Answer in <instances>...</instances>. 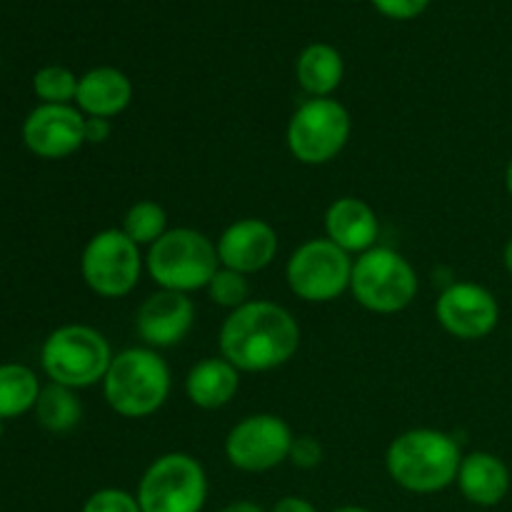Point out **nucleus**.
I'll return each mask as SVG.
<instances>
[{
	"mask_svg": "<svg viewBox=\"0 0 512 512\" xmlns=\"http://www.w3.org/2000/svg\"><path fill=\"white\" fill-rule=\"evenodd\" d=\"M455 483L468 503L478 508H495L510 493V470L498 455L488 450H475V453L463 455Z\"/></svg>",
	"mask_w": 512,
	"mask_h": 512,
	"instance_id": "18",
	"label": "nucleus"
},
{
	"mask_svg": "<svg viewBox=\"0 0 512 512\" xmlns=\"http://www.w3.org/2000/svg\"><path fill=\"white\" fill-rule=\"evenodd\" d=\"M325 238L343 248L348 255H363L378 245L380 220L373 205L355 195L333 200L325 210Z\"/></svg>",
	"mask_w": 512,
	"mask_h": 512,
	"instance_id": "16",
	"label": "nucleus"
},
{
	"mask_svg": "<svg viewBox=\"0 0 512 512\" xmlns=\"http://www.w3.org/2000/svg\"><path fill=\"white\" fill-rule=\"evenodd\" d=\"M35 418H38L40 428H45L48 433H70L78 428L80 418H83V403L75 390L50 383L40 390V398L35 403Z\"/></svg>",
	"mask_w": 512,
	"mask_h": 512,
	"instance_id": "22",
	"label": "nucleus"
},
{
	"mask_svg": "<svg viewBox=\"0 0 512 512\" xmlns=\"http://www.w3.org/2000/svg\"><path fill=\"white\" fill-rule=\"evenodd\" d=\"M218 258L223 268L243 275L260 273L278 258V230L263 218H238L220 233Z\"/></svg>",
	"mask_w": 512,
	"mask_h": 512,
	"instance_id": "15",
	"label": "nucleus"
},
{
	"mask_svg": "<svg viewBox=\"0 0 512 512\" xmlns=\"http://www.w3.org/2000/svg\"><path fill=\"white\" fill-rule=\"evenodd\" d=\"M435 318L448 335L473 343L488 338L498 328L500 303L485 285L458 280L438 295Z\"/></svg>",
	"mask_w": 512,
	"mask_h": 512,
	"instance_id": "12",
	"label": "nucleus"
},
{
	"mask_svg": "<svg viewBox=\"0 0 512 512\" xmlns=\"http://www.w3.org/2000/svg\"><path fill=\"white\" fill-rule=\"evenodd\" d=\"M133 103V83L123 70L113 65L90 68L80 75L75 108L85 118H118Z\"/></svg>",
	"mask_w": 512,
	"mask_h": 512,
	"instance_id": "17",
	"label": "nucleus"
},
{
	"mask_svg": "<svg viewBox=\"0 0 512 512\" xmlns=\"http://www.w3.org/2000/svg\"><path fill=\"white\" fill-rule=\"evenodd\" d=\"M145 270V255L120 228H105L85 243L80 275L100 298H125L133 293Z\"/></svg>",
	"mask_w": 512,
	"mask_h": 512,
	"instance_id": "10",
	"label": "nucleus"
},
{
	"mask_svg": "<svg viewBox=\"0 0 512 512\" xmlns=\"http://www.w3.org/2000/svg\"><path fill=\"white\" fill-rule=\"evenodd\" d=\"M503 263H505V270H508V275L512 278V238L508 240V245H505L503 250Z\"/></svg>",
	"mask_w": 512,
	"mask_h": 512,
	"instance_id": "32",
	"label": "nucleus"
},
{
	"mask_svg": "<svg viewBox=\"0 0 512 512\" xmlns=\"http://www.w3.org/2000/svg\"><path fill=\"white\" fill-rule=\"evenodd\" d=\"M380 15L393 20H413L425 13L430 0H370Z\"/></svg>",
	"mask_w": 512,
	"mask_h": 512,
	"instance_id": "28",
	"label": "nucleus"
},
{
	"mask_svg": "<svg viewBox=\"0 0 512 512\" xmlns=\"http://www.w3.org/2000/svg\"><path fill=\"white\" fill-rule=\"evenodd\" d=\"M210 303H215L218 308L225 310H238L240 305L250 303V280L248 275L238 273V270H230L220 265L218 273L213 275V280L205 288Z\"/></svg>",
	"mask_w": 512,
	"mask_h": 512,
	"instance_id": "25",
	"label": "nucleus"
},
{
	"mask_svg": "<svg viewBox=\"0 0 512 512\" xmlns=\"http://www.w3.org/2000/svg\"><path fill=\"white\" fill-rule=\"evenodd\" d=\"M240 390V370L220 355V358H203L185 375V395L200 410H220Z\"/></svg>",
	"mask_w": 512,
	"mask_h": 512,
	"instance_id": "19",
	"label": "nucleus"
},
{
	"mask_svg": "<svg viewBox=\"0 0 512 512\" xmlns=\"http://www.w3.org/2000/svg\"><path fill=\"white\" fill-rule=\"evenodd\" d=\"M218 245L195 228H168L145 255V270L160 290L195 293L205 290L218 273Z\"/></svg>",
	"mask_w": 512,
	"mask_h": 512,
	"instance_id": "4",
	"label": "nucleus"
},
{
	"mask_svg": "<svg viewBox=\"0 0 512 512\" xmlns=\"http://www.w3.org/2000/svg\"><path fill=\"white\" fill-rule=\"evenodd\" d=\"M220 512H268V510L260 508L258 503H250V500H238V503L225 505V508Z\"/></svg>",
	"mask_w": 512,
	"mask_h": 512,
	"instance_id": "31",
	"label": "nucleus"
},
{
	"mask_svg": "<svg viewBox=\"0 0 512 512\" xmlns=\"http://www.w3.org/2000/svg\"><path fill=\"white\" fill-rule=\"evenodd\" d=\"M353 255L345 253L328 238L305 240L293 250L285 265V280L295 298L303 303H333L353 278Z\"/></svg>",
	"mask_w": 512,
	"mask_h": 512,
	"instance_id": "9",
	"label": "nucleus"
},
{
	"mask_svg": "<svg viewBox=\"0 0 512 512\" xmlns=\"http://www.w3.org/2000/svg\"><path fill=\"white\" fill-rule=\"evenodd\" d=\"M78 75L63 65H45L33 75V93L45 105H70L78 95Z\"/></svg>",
	"mask_w": 512,
	"mask_h": 512,
	"instance_id": "24",
	"label": "nucleus"
},
{
	"mask_svg": "<svg viewBox=\"0 0 512 512\" xmlns=\"http://www.w3.org/2000/svg\"><path fill=\"white\" fill-rule=\"evenodd\" d=\"M195 325V303L190 295L175 290H155L135 313V333L145 348H175L188 338Z\"/></svg>",
	"mask_w": 512,
	"mask_h": 512,
	"instance_id": "14",
	"label": "nucleus"
},
{
	"mask_svg": "<svg viewBox=\"0 0 512 512\" xmlns=\"http://www.w3.org/2000/svg\"><path fill=\"white\" fill-rule=\"evenodd\" d=\"M353 133L348 108L335 98H308L288 120L285 143L303 165H325L338 158Z\"/></svg>",
	"mask_w": 512,
	"mask_h": 512,
	"instance_id": "7",
	"label": "nucleus"
},
{
	"mask_svg": "<svg viewBox=\"0 0 512 512\" xmlns=\"http://www.w3.org/2000/svg\"><path fill=\"white\" fill-rule=\"evenodd\" d=\"M330 512H373V510L360 508V505H343V508H335V510H330Z\"/></svg>",
	"mask_w": 512,
	"mask_h": 512,
	"instance_id": "33",
	"label": "nucleus"
},
{
	"mask_svg": "<svg viewBox=\"0 0 512 512\" xmlns=\"http://www.w3.org/2000/svg\"><path fill=\"white\" fill-rule=\"evenodd\" d=\"M288 463L300 470H313L323 463V445L313 435H295L293 448H290Z\"/></svg>",
	"mask_w": 512,
	"mask_h": 512,
	"instance_id": "27",
	"label": "nucleus"
},
{
	"mask_svg": "<svg viewBox=\"0 0 512 512\" xmlns=\"http://www.w3.org/2000/svg\"><path fill=\"white\" fill-rule=\"evenodd\" d=\"M420 280L415 268L398 250L375 245L353 260L350 293L368 313L395 315L418 298Z\"/></svg>",
	"mask_w": 512,
	"mask_h": 512,
	"instance_id": "6",
	"label": "nucleus"
},
{
	"mask_svg": "<svg viewBox=\"0 0 512 512\" xmlns=\"http://www.w3.org/2000/svg\"><path fill=\"white\" fill-rule=\"evenodd\" d=\"M270 512H318L313 503H310L308 498H298V495H285V498H280L278 503L273 505V510Z\"/></svg>",
	"mask_w": 512,
	"mask_h": 512,
	"instance_id": "30",
	"label": "nucleus"
},
{
	"mask_svg": "<svg viewBox=\"0 0 512 512\" xmlns=\"http://www.w3.org/2000/svg\"><path fill=\"white\" fill-rule=\"evenodd\" d=\"M113 358L108 338L100 330L80 323L55 328L40 348V365L50 383L65 385L70 390L103 383Z\"/></svg>",
	"mask_w": 512,
	"mask_h": 512,
	"instance_id": "5",
	"label": "nucleus"
},
{
	"mask_svg": "<svg viewBox=\"0 0 512 512\" xmlns=\"http://www.w3.org/2000/svg\"><path fill=\"white\" fill-rule=\"evenodd\" d=\"M345 75L343 55L330 43H310L295 60V78L310 98H330Z\"/></svg>",
	"mask_w": 512,
	"mask_h": 512,
	"instance_id": "20",
	"label": "nucleus"
},
{
	"mask_svg": "<svg viewBox=\"0 0 512 512\" xmlns=\"http://www.w3.org/2000/svg\"><path fill=\"white\" fill-rule=\"evenodd\" d=\"M135 498L143 512H200L208 500V475L190 453H165L145 468Z\"/></svg>",
	"mask_w": 512,
	"mask_h": 512,
	"instance_id": "8",
	"label": "nucleus"
},
{
	"mask_svg": "<svg viewBox=\"0 0 512 512\" xmlns=\"http://www.w3.org/2000/svg\"><path fill=\"white\" fill-rule=\"evenodd\" d=\"M463 450L450 433L413 428L393 438L385 453V470L398 488L415 495L443 493L458 480Z\"/></svg>",
	"mask_w": 512,
	"mask_h": 512,
	"instance_id": "2",
	"label": "nucleus"
},
{
	"mask_svg": "<svg viewBox=\"0 0 512 512\" xmlns=\"http://www.w3.org/2000/svg\"><path fill=\"white\" fill-rule=\"evenodd\" d=\"M105 403L120 418L140 420L158 413L170 398L173 375L153 348L120 350L103 378Z\"/></svg>",
	"mask_w": 512,
	"mask_h": 512,
	"instance_id": "3",
	"label": "nucleus"
},
{
	"mask_svg": "<svg viewBox=\"0 0 512 512\" xmlns=\"http://www.w3.org/2000/svg\"><path fill=\"white\" fill-rule=\"evenodd\" d=\"M218 348L240 373H270L295 358L300 325L288 308L270 300H250L230 310L218 333Z\"/></svg>",
	"mask_w": 512,
	"mask_h": 512,
	"instance_id": "1",
	"label": "nucleus"
},
{
	"mask_svg": "<svg viewBox=\"0 0 512 512\" xmlns=\"http://www.w3.org/2000/svg\"><path fill=\"white\" fill-rule=\"evenodd\" d=\"M23 143L35 158H70L85 145V115L75 105L40 103L25 118Z\"/></svg>",
	"mask_w": 512,
	"mask_h": 512,
	"instance_id": "13",
	"label": "nucleus"
},
{
	"mask_svg": "<svg viewBox=\"0 0 512 512\" xmlns=\"http://www.w3.org/2000/svg\"><path fill=\"white\" fill-rule=\"evenodd\" d=\"M113 133V123L108 118H85V145H100Z\"/></svg>",
	"mask_w": 512,
	"mask_h": 512,
	"instance_id": "29",
	"label": "nucleus"
},
{
	"mask_svg": "<svg viewBox=\"0 0 512 512\" xmlns=\"http://www.w3.org/2000/svg\"><path fill=\"white\" fill-rule=\"evenodd\" d=\"M3 425H5V420H0V438H3Z\"/></svg>",
	"mask_w": 512,
	"mask_h": 512,
	"instance_id": "35",
	"label": "nucleus"
},
{
	"mask_svg": "<svg viewBox=\"0 0 512 512\" xmlns=\"http://www.w3.org/2000/svg\"><path fill=\"white\" fill-rule=\"evenodd\" d=\"M80 512H143L138 505V498L128 490L120 488H103L95 490L88 500H85Z\"/></svg>",
	"mask_w": 512,
	"mask_h": 512,
	"instance_id": "26",
	"label": "nucleus"
},
{
	"mask_svg": "<svg viewBox=\"0 0 512 512\" xmlns=\"http://www.w3.org/2000/svg\"><path fill=\"white\" fill-rule=\"evenodd\" d=\"M505 188H508V193H510V198H512V158H510L508 168H505Z\"/></svg>",
	"mask_w": 512,
	"mask_h": 512,
	"instance_id": "34",
	"label": "nucleus"
},
{
	"mask_svg": "<svg viewBox=\"0 0 512 512\" xmlns=\"http://www.w3.org/2000/svg\"><path fill=\"white\" fill-rule=\"evenodd\" d=\"M125 235L133 240L138 248H150L155 240L163 238L168 233V213L155 200H138L130 205L123 215V225H120Z\"/></svg>",
	"mask_w": 512,
	"mask_h": 512,
	"instance_id": "23",
	"label": "nucleus"
},
{
	"mask_svg": "<svg viewBox=\"0 0 512 512\" xmlns=\"http://www.w3.org/2000/svg\"><path fill=\"white\" fill-rule=\"evenodd\" d=\"M293 440V430L280 415H245L225 435V458L243 473H268L288 463Z\"/></svg>",
	"mask_w": 512,
	"mask_h": 512,
	"instance_id": "11",
	"label": "nucleus"
},
{
	"mask_svg": "<svg viewBox=\"0 0 512 512\" xmlns=\"http://www.w3.org/2000/svg\"><path fill=\"white\" fill-rule=\"evenodd\" d=\"M38 375L20 363L0 365V420H13L35 410L40 398Z\"/></svg>",
	"mask_w": 512,
	"mask_h": 512,
	"instance_id": "21",
	"label": "nucleus"
}]
</instances>
